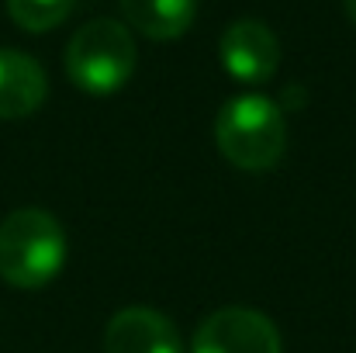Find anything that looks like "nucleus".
<instances>
[{
  "label": "nucleus",
  "mask_w": 356,
  "mask_h": 353,
  "mask_svg": "<svg viewBox=\"0 0 356 353\" xmlns=\"http://www.w3.org/2000/svg\"><path fill=\"white\" fill-rule=\"evenodd\" d=\"M66 233L45 208H17L0 222V277L10 288L35 291L59 277Z\"/></svg>",
  "instance_id": "f257e3e1"
},
{
  "label": "nucleus",
  "mask_w": 356,
  "mask_h": 353,
  "mask_svg": "<svg viewBox=\"0 0 356 353\" xmlns=\"http://www.w3.org/2000/svg\"><path fill=\"white\" fill-rule=\"evenodd\" d=\"M215 146L238 170H273L287 152V121L280 104L263 94L225 101L215 115Z\"/></svg>",
  "instance_id": "f03ea898"
},
{
  "label": "nucleus",
  "mask_w": 356,
  "mask_h": 353,
  "mask_svg": "<svg viewBox=\"0 0 356 353\" xmlns=\"http://www.w3.org/2000/svg\"><path fill=\"white\" fill-rule=\"evenodd\" d=\"M135 59H138L135 38L115 17L87 21L66 45L70 80L94 97H108L121 91L135 73Z\"/></svg>",
  "instance_id": "7ed1b4c3"
},
{
  "label": "nucleus",
  "mask_w": 356,
  "mask_h": 353,
  "mask_svg": "<svg viewBox=\"0 0 356 353\" xmlns=\"http://www.w3.org/2000/svg\"><path fill=\"white\" fill-rule=\"evenodd\" d=\"M191 353H284V343L270 315L245 305H225L194 329Z\"/></svg>",
  "instance_id": "20e7f679"
},
{
  "label": "nucleus",
  "mask_w": 356,
  "mask_h": 353,
  "mask_svg": "<svg viewBox=\"0 0 356 353\" xmlns=\"http://www.w3.org/2000/svg\"><path fill=\"white\" fill-rule=\"evenodd\" d=\"M218 59L238 84H266L280 66V42L263 21L242 17L222 31Z\"/></svg>",
  "instance_id": "39448f33"
},
{
  "label": "nucleus",
  "mask_w": 356,
  "mask_h": 353,
  "mask_svg": "<svg viewBox=\"0 0 356 353\" xmlns=\"http://www.w3.org/2000/svg\"><path fill=\"white\" fill-rule=\"evenodd\" d=\"M104 353H184V340L163 312L128 305L104 329Z\"/></svg>",
  "instance_id": "423d86ee"
},
{
  "label": "nucleus",
  "mask_w": 356,
  "mask_h": 353,
  "mask_svg": "<svg viewBox=\"0 0 356 353\" xmlns=\"http://www.w3.org/2000/svg\"><path fill=\"white\" fill-rule=\"evenodd\" d=\"M45 94H49V80L42 63L28 52L0 49V118L14 121V118L35 115L45 104Z\"/></svg>",
  "instance_id": "0eeeda50"
},
{
  "label": "nucleus",
  "mask_w": 356,
  "mask_h": 353,
  "mask_svg": "<svg viewBox=\"0 0 356 353\" xmlns=\"http://www.w3.org/2000/svg\"><path fill=\"white\" fill-rule=\"evenodd\" d=\"M121 10L135 31L152 42H173L194 24L197 0H121Z\"/></svg>",
  "instance_id": "6e6552de"
},
{
  "label": "nucleus",
  "mask_w": 356,
  "mask_h": 353,
  "mask_svg": "<svg viewBox=\"0 0 356 353\" xmlns=\"http://www.w3.org/2000/svg\"><path fill=\"white\" fill-rule=\"evenodd\" d=\"M76 0H7V14L24 31H49L73 14Z\"/></svg>",
  "instance_id": "1a4fd4ad"
},
{
  "label": "nucleus",
  "mask_w": 356,
  "mask_h": 353,
  "mask_svg": "<svg viewBox=\"0 0 356 353\" xmlns=\"http://www.w3.org/2000/svg\"><path fill=\"white\" fill-rule=\"evenodd\" d=\"M346 3V14H350V21L356 24V0H343Z\"/></svg>",
  "instance_id": "9d476101"
}]
</instances>
